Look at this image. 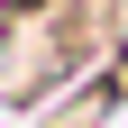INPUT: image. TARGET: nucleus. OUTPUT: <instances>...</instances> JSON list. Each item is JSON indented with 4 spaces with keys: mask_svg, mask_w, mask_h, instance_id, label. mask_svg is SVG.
<instances>
[{
    "mask_svg": "<svg viewBox=\"0 0 128 128\" xmlns=\"http://www.w3.org/2000/svg\"><path fill=\"white\" fill-rule=\"evenodd\" d=\"M73 128H128V55H110L73 101Z\"/></svg>",
    "mask_w": 128,
    "mask_h": 128,
    "instance_id": "f257e3e1",
    "label": "nucleus"
}]
</instances>
